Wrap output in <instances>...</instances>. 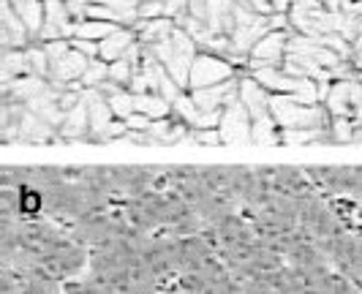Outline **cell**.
I'll return each instance as SVG.
<instances>
[{"mask_svg": "<svg viewBox=\"0 0 362 294\" xmlns=\"http://www.w3.org/2000/svg\"><path fill=\"white\" fill-rule=\"evenodd\" d=\"M153 52L158 57V63L166 69V74H169L177 85H182V88L188 90L191 66H194V60L199 55V44L191 38V33L182 30V28H175L172 36L166 38V41L153 47Z\"/></svg>", "mask_w": 362, "mask_h": 294, "instance_id": "1", "label": "cell"}, {"mask_svg": "<svg viewBox=\"0 0 362 294\" xmlns=\"http://www.w3.org/2000/svg\"><path fill=\"white\" fill-rule=\"evenodd\" d=\"M270 112L281 131L289 129H329V112L322 104H303L294 95H272Z\"/></svg>", "mask_w": 362, "mask_h": 294, "instance_id": "2", "label": "cell"}, {"mask_svg": "<svg viewBox=\"0 0 362 294\" xmlns=\"http://www.w3.org/2000/svg\"><path fill=\"white\" fill-rule=\"evenodd\" d=\"M294 30H270L256 41V47L248 52V69H284V60L289 55V38Z\"/></svg>", "mask_w": 362, "mask_h": 294, "instance_id": "3", "label": "cell"}, {"mask_svg": "<svg viewBox=\"0 0 362 294\" xmlns=\"http://www.w3.org/2000/svg\"><path fill=\"white\" fill-rule=\"evenodd\" d=\"M270 33V17L267 14H259L248 6H237V17L235 28H232V44L240 55H248L256 47V41Z\"/></svg>", "mask_w": 362, "mask_h": 294, "instance_id": "4", "label": "cell"}, {"mask_svg": "<svg viewBox=\"0 0 362 294\" xmlns=\"http://www.w3.org/2000/svg\"><path fill=\"white\" fill-rule=\"evenodd\" d=\"M237 76V69L218 55L199 52L194 66H191V79H188V90H202V88H213L221 82H229Z\"/></svg>", "mask_w": 362, "mask_h": 294, "instance_id": "5", "label": "cell"}, {"mask_svg": "<svg viewBox=\"0 0 362 294\" xmlns=\"http://www.w3.org/2000/svg\"><path fill=\"white\" fill-rule=\"evenodd\" d=\"M251 126H254V117L240 104V98L232 101L226 110L221 112V123H218L223 147L251 145Z\"/></svg>", "mask_w": 362, "mask_h": 294, "instance_id": "6", "label": "cell"}, {"mask_svg": "<svg viewBox=\"0 0 362 294\" xmlns=\"http://www.w3.org/2000/svg\"><path fill=\"white\" fill-rule=\"evenodd\" d=\"M0 44L3 49H28L33 44V36L28 33L11 0H0Z\"/></svg>", "mask_w": 362, "mask_h": 294, "instance_id": "7", "label": "cell"}, {"mask_svg": "<svg viewBox=\"0 0 362 294\" xmlns=\"http://www.w3.org/2000/svg\"><path fill=\"white\" fill-rule=\"evenodd\" d=\"M85 104L90 114V145H107V131L117 120L109 107V98L101 90H85Z\"/></svg>", "mask_w": 362, "mask_h": 294, "instance_id": "8", "label": "cell"}, {"mask_svg": "<svg viewBox=\"0 0 362 294\" xmlns=\"http://www.w3.org/2000/svg\"><path fill=\"white\" fill-rule=\"evenodd\" d=\"M88 66H90V57H85L82 52H76V49H69L63 57H57L52 60V71H49V85L57 88V90H66L71 82H79L85 71H88Z\"/></svg>", "mask_w": 362, "mask_h": 294, "instance_id": "9", "label": "cell"}, {"mask_svg": "<svg viewBox=\"0 0 362 294\" xmlns=\"http://www.w3.org/2000/svg\"><path fill=\"white\" fill-rule=\"evenodd\" d=\"M237 95H240V76L229 79V82H221V85H213V88L191 90V98H194L199 112H223L232 101H237Z\"/></svg>", "mask_w": 362, "mask_h": 294, "instance_id": "10", "label": "cell"}, {"mask_svg": "<svg viewBox=\"0 0 362 294\" xmlns=\"http://www.w3.org/2000/svg\"><path fill=\"white\" fill-rule=\"evenodd\" d=\"M240 104L248 110L251 117H264V114H272L270 112V104H272V95L259 82L254 79V74H245V76H240Z\"/></svg>", "mask_w": 362, "mask_h": 294, "instance_id": "11", "label": "cell"}, {"mask_svg": "<svg viewBox=\"0 0 362 294\" xmlns=\"http://www.w3.org/2000/svg\"><path fill=\"white\" fill-rule=\"evenodd\" d=\"M134 44H139V36H136L134 28H115L104 41H98V57L107 60V63L123 60Z\"/></svg>", "mask_w": 362, "mask_h": 294, "instance_id": "12", "label": "cell"}, {"mask_svg": "<svg viewBox=\"0 0 362 294\" xmlns=\"http://www.w3.org/2000/svg\"><path fill=\"white\" fill-rule=\"evenodd\" d=\"M60 136H63V142H71V145H76V142L90 145V114H88L85 98L71 112H66L63 126H60Z\"/></svg>", "mask_w": 362, "mask_h": 294, "instance_id": "13", "label": "cell"}, {"mask_svg": "<svg viewBox=\"0 0 362 294\" xmlns=\"http://www.w3.org/2000/svg\"><path fill=\"white\" fill-rule=\"evenodd\" d=\"M235 17H237V0H207V19H204V25L213 33L232 36Z\"/></svg>", "mask_w": 362, "mask_h": 294, "instance_id": "14", "label": "cell"}, {"mask_svg": "<svg viewBox=\"0 0 362 294\" xmlns=\"http://www.w3.org/2000/svg\"><path fill=\"white\" fill-rule=\"evenodd\" d=\"M322 107L329 112V117H354V110H351V79H335Z\"/></svg>", "mask_w": 362, "mask_h": 294, "instance_id": "15", "label": "cell"}, {"mask_svg": "<svg viewBox=\"0 0 362 294\" xmlns=\"http://www.w3.org/2000/svg\"><path fill=\"white\" fill-rule=\"evenodd\" d=\"M33 74L30 69V60L25 49H3L0 52V85H8L19 76H28Z\"/></svg>", "mask_w": 362, "mask_h": 294, "instance_id": "16", "label": "cell"}, {"mask_svg": "<svg viewBox=\"0 0 362 294\" xmlns=\"http://www.w3.org/2000/svg\"><path fill=\"white\" fill-rule=\"evenodd\" d=\"M19 19L25 22L28 33L33 36V41H38L44 25H47V8H44V0H17L14 3Z\"/></svg>", "mask_w": 362, "mask_h": 294, "instance_id": "17", "label": "cell"}, {"mask_svg": "<svg viewBox=\"0 0 362 294\" xmlns=\"http://www.w3.org/2000/svg\"><path fill=\"white\" fill-rule=\"evenodd\" d=\"M175 28H177V25L169 17L153 19V22H142V19H139V22L134 25V30H136V36H139V44H145V47H156V44L166 41V38L172 36Z\"/></svg>", "mask_w": 362, "mask_h": 294, "instance_id": "18", "label": "cell"}, {"mask_svg": "<svg viewBox=\"0 0 362 294\" xmlns=\"http://www.w3.org/2000/svg\"><path fill=\"white\" fill-rule=\"evenodd\" d=\"M36 218H47L44 191H38L33 185L19 188V220H36Z\"/></svg>", "mask_w": 362, "mask_h": 294, "instance_id": "19", "label": "cell"}, {"mask_svg": "<svg viewBox=\"0 0 362 294\" xmlns=\"http://www.w3.org/2000/svg\"><path fill=\"white\" fill-rule=\"evenodd\" d=\"M251 145L259 147H278L281 145V129L275 123L272 114H264V117H256L254 126H251Z\"/></svg>", "mask_w": 362, "mask_h": 294, "instance_id": "20", "label": "cell"}, {"mask_svg": "<svg viewBox=\"0 0 362 294\" xmlns=\"http://www.w3.org/2000/svg\"><path fill=\"white\" fill-rule=\"evenodd\" d=\"M134 104H136V112L147 114L150 120H161V117L172 114V107H169V101L163 98L161 93H136Z\"/></svg>", "mask_w": 362, "mask_h": 294, "instance_id": "21", "label": "cell"}, {"mask_svg": "<svg viewBox=\"0 0 362 294\" xmlns=\"http://www.w3.org/2000/svg\"><path fill=\"white\" fill-rule=\"evenodd\" d=\"M202 183L207 185L213 194L226 191V188L232 185V166H226V164L202 166Z\"/></svg>", "mask_w": 362, "mask_h": 294, "instance_id": "22", "label": "cell"}, {"mask_svg": "<svg viewBox=\"0 0 362 294\" xmlns=\"http://www.w3.org/2000/svg\"><path fill=\"white\" fill-rule=\"evenodd\" d=\"M120 28V25H112V22H101V19H82L76 22L74 28V38H88V41H104V38Z\"/></svg>", "mask_w": 362, "mask_h": 294, "instance_id": "23", "label": "cell"}, {"mask_svg": "<svg viewBox=\"0 0 362 294\" xmlns=\"http://www.w3.org/2000/svg\"><path fill=\"white\" fill-rule=\"evenodd\" d=\"M107 95V93H104ZM109 107L115 112L117 120H128L134 112H136V104H134V93L126 90V88H117L115 93H109Z\"/></svg>", "mask_w": 362, "mask_h": 294, "instance_id": "24", "label": "cell"}, {"mask_svg": "<svg viewBox=\"0 0 362 294\" xmlns=\"http://www.w3.org/2000/svg\"><path fill=\"white\" fill-rule=\"evenodd\" d=\"M66 177H63V166H33V188L38 191H49L54 185H63Z\"/></svg>", "mask_w": 362, "mask_h": 294, "instance_id": "25", "label": "cell"}, {"mask_svg": "<svg viewBox=\"0 0 362 294\" xmlns=\"http://www.w3.org/2000/svg\"><path fill=\"white\" fill-rule=\"evenodd\" d=\"M357 126H360V120H354V117H332V120H329L332 145H349V142H354Z\"/></svg>", "mask_w": 362, "mask_h": 294, "instance_id": "26", "label": "cell"}, {"mask_svg": "<svg viewBox=\"0 0 362 294\" xmlns=\"http://www.w3.org/2000/svg\"><path fill=\"white\" fill-rule=\"evenodd\" d=\"M79 82H82L85 90H98L104 82H109V63L101 60V57H93L88 71H85V76H82Z\"/></svg>", "mask_w": 362, "mask_h": 294, "instance_id": "27", "label": "cell"}, {"mask_svg": "<svg viewBox=\"0 0 362 294\" xmlns=\"http://www.w3.org/2000/svg\"><path fill=\"white\" fill-rule=\"evenodd\" d=\"M28 60H30V69L36 76H44V79H49V71H52V60L47 55V49H44V44L41 41H33L28 49Z\"/></svg>", "mask_w": 362, "mask_h": 294, "instance_id": "28", "label": "cell"}, {"mask_svg": "<svg viewBox=\"0 0 362 294\" xmlns=\"http://www.w3.org/2000/svg\"><path fill=\"white\" fill-rule=\"evenodd\" d=\"M0 183L6 188H28L33 183V166H6Z\"/></svg>", "mask_w": 362, "mask_h": 294, "instance_id": "29", "label": "cell"}, {"mask_svg": "<svg viewBox=\"0 0 362 294\" xmlns=\"http://www.w3.org/2000/svg\"><path fill=\"white\" fill-rule=\"evenodd\" d=\"M134 74H136V66L123 57V60H115V63H109V82H115L117 88H131V82H134Z\"/></svg>", "mask_w": 362, "mask_h": 294, "instance_id": "30", "label": "cell"}, {"mask_svg": "<svg viewBox=\"0 0 362 294\" xmlns=\"http://www.w3.org/2000/svg\"><path fill=\"white\" fill-rule=\"evenodd\" d=\"M0 218H19V188H0Z\"/></svg>", "mask_w": 362, "mask_h": 294, "instance_id": "31", "label": "cell"}, {"mask_svg": "<svg viewBox=\"0 0 362 294\" xmlns=\"http://www.w3.org/2000/svg\"><path fill=\"white\" fill-rule=\"evenodd\" d=\"M191 145L197 147H223L221 131L218 129H194L191 131Z\"/></svg>", "mask_w": 362, "mask_h": 294, "instance_id": "32", "label": "cell"}, {"mask_svg": "<svg viewBox=\"0 0 362 294\" xmlns=\"http://www.w3.org/2000/svg\"><path fill=\"white\" fill-rule=\"evenodd\" d=\"M85 19H101V22H112V25H120L117 14H115V11L109 8V6L98 3V0H90V6H88V14H85Z\"/></svg>", "mask_w": 362, "mask_h": 294, "instance_id": "33", "label": "cell"}, {"mask_svg": "<svg viewBox=\"0 0 362 294\" xmlns=\"http://www.w3.org/2000/svg\"><path fill=\"white\" fill-rule=\"evenodd\" d=\"M136 14L142 22H153V19L163 17V0H147V3H139Z\"/></svg>", "mask_w": 362, "mask_h": 294, "instance_id": "34", "label": "cell"}, {"mask_svg": "<svg viewBox=\"0 0 362 294\" xmlns=\"http://www.w3.org/2000/svg\"><path fill=\"white\" fill-rule=\"evenodd\" d=\"M71 47L85 57H98V41H88V38H71Z\"/></svg>", "mask_w": 362, "mask_h": 294, "instance_id": "35", "label": "cell"}, {"mask_svg": "<svg viewBox=\"0 0 362 294\" xmlns=\"http://www.w3.org/2000/svg\"><path fill=\"white\" fill-rule=\"evenodd\" d=\"M66 6H69V11H71V17L76 22H82L85 14H88V6H90V0H63Z\"/></svg>", "mask_w": 362, "mask_h": 294, "instance_id": "36", "label": "cell"}, {"mask_svg": "<svg viewBox=\"0 0 362 294\" xmlns=\"http://www.w3.org/2000/svg\"><path fill=\"white\" fill-rule=\"evenodd\" d=\"M126 123H128V131H147L153 126V120H150L147 114H139V112H134Z\"/></svg>", "mask_w": 362, "mask_h": 294, "instance_id": "37", "label": "cell"}, {"mask_svg": "<svg viewBox=\"0 0 362 294\" xmlns=\"http://www.w3.org/2000/svg\"><path fill=\"white\" fill-rule=\"evenodd\" d=\"M188 17L204 22L207 19V0H188Z\"/></svg>", "mask_w": 362, "mask_h": 294, "instance_id": "38", "label": "cell"}, {"mask_svg": "<svg viewBox=\"0 0 362 294\" xmlns=\"http://www.w3.org/2000/svg\"><path fill=\"white\" fill-rule=\"evenodd\" d=\"M349 63L354 66V71H362V49H354L351 57H349Z\"/></svg>", "mask_w": 362, "mask_h": 294, "instance_id": "39", "label": "cell"}, {"mask_svg": "<svg viewBox=\"0 0 362 294\" xmlns=\"http://www.w3.org/2000/svg\"><path fill=\"white\" fill-rule=\"evenodd\" d=\"M142 3H147V0H142Z\"/></svg>", "mask_w": 362, "mask_h": 294, "instance_id": "40", "label": "cell"}]
</instances>
